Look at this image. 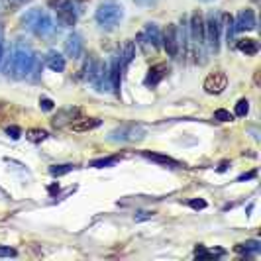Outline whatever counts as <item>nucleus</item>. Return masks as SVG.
<instances>
[{
  "mask_svg": "<svg viewBox=\"0 0 261 261\" xmlns=\"http://www.w3.org/2000/svg\"><path fill=\"white\" fill-rule=\"evenodd\" d=\"M163 47L167 55L171 57H177L179 53V36H177V26L175 24H169L163 32Z\"/></svg>",
  "mask_w": 261,
  "mask_h": 261,
  "instance_id": "obj_10",
  "label": "nucleus"
},
{
  "mask_svg": "<svg viewBox=\"0 0 261 261\" xmlns=\"http://www.w3.org/2000/svg\"><path fill=\"white\" fill-rule=\"evenodd\" d=\"M220 14L218 12H208L206 16V24H204V36H206V45L210 51L218 53L220 49Z\"/></svg>",
  "mask_w": 261,
  "mask_h": 261,
  "instance_id": "obj_5",
  "label": "nucleus"
},
{
  "mask_svg": "<svg viewBox=\"0 0 261 261\" xmlns=\"http://www.w3.org/2000/svg\"><path fill=\"white\" fill-rule=\"evenodd\" d=\"M236 47H238V51L246 53V55H255L259 51V43L255 39H238Z\"/></svg>",
  "mask_w": 261,
  "mask_h": 261,
  "instance_id": "obj_17",
  "label": "nucleus"
},
{
  "mask_svg": "<svg viewBox=\"0 0 261 261\" xmlns=\"http://www.w3.org/2000/svg\"><path fill=\"white\" fill-rule=\"evenodd\" d=\"M0 257H16V249H12V248H0Z\"/></svg>",
  "mask_w": 261,
  "mask_h": 261,
  "instance_id": "obj_28",
  "label": "nucleus"
},
{
  "mask_svg": "<svg viewBox=\"0 0 261 261\" xmlns=\"http://www.w3.org/2000/svg\"><path fill=\"white\" fill-rule=\"evenodd\" d=\"M189 30H191V43L195 45V49H196V61L204 63V61H206V36H204V22H202V16L198 12L193 14Z\"/></svg>",
  "mask_w": 261,
  "mask_h": 261,
  "instance_id": "obj_4",
  "label": "nucleus"
},
{
  "mask_svg": "<svg viewBox=\"0 0 261 261\" xmlns=\"http://www.w3.org/2000/svg\"><path fill=\"white\" fill-rule=\"evenodd\" d=\"M45 65L55 73H61V71H65V57L59 55L57 51H49L45 57Z\"/></svg>",
  "mask_w": 261,
  "mask_h": 261,
  "instance_id": "obj_15",
  "label": "nucleus"
},
{
  "mask_svg": "<svg viewBox=\"0 0 261 261\" xmlns=\"http://www.w3.org/2000/svg\"><path fill=\"white\" fill-rule=\"evenodd\" d=\"M26 138L30 140V142H43V140L47 138V132H43V130H28Z\"/></svg>",
  "mask_w": 261,
  "mask_h": 261,
  "instance_id": "obj_23",
  "label": "nucleus"
},
{
  "mask_svg": "<svg viewBox=\"0 0 261 261\" xmlns=\"http://www.w3.org/2000/svg\"><path fill=\"white\" fill-rule=\"evenodd\" d=\"M214 118L220 120V122H230V120H232V114H230L228 110H222V108H220V110L214 112Z\"/></svg>",
  "mask_w": 261,
  "mask_h": 261,
  "instance_id": "obj_25",
  "label": "nucleus"
},
{
  "mask_svg": "<svg viewBox=\"0 0 261 261\" xmlns=\"http://www.w3.org/2000/svg\"><path fill=\"white\" fill-rule=\"evenodd\" d=\"M100 126V120H96V118H81L77 122H73L71 124V128L75 132H87V130H94V128H98Z\"/></svg>",
  "mask_w": 261,
  "mask_h": 261,
  "instance_id": "obj_16",
  "label": "nucleus"
},
{
  "mask_svg": "<svg viewBox=\"0 0 261 261\" xmlns=\"http://www.w3.org/2000/svg\"><path fill=\"white\" fill-rule=\"evenodd\" d=\"M81 2H89V0H81Z\"/></svg>",
  "mask_w": 261,
  "mask_h": 261,
  "instance_id": "obj_35",
  "label": "nucleus"
},
{
  "mask_svg": "<svg viewBox=\"0 0 261 261\" xmlns=\"http://www.w3.org/2000/svg\"><path fill=\"white\" fill-rule=\"evenodd\" d=\"M39 105H41V108H43V110H45V112H49V110H53V100H49V98H41V100H39Z\"/></svg>",
  "mask_w": 261,
  "mask_h": 261,
  "instance_id": "obj_29",
  "label": "nucleus"
},
{
  "mask_svg": "<svg viewBox=\"0 0 261 261\" xmlns=\"http://www.w3.org/2000/svg\"><path fill=\"white\" fill-rule=\"evenodd\" d=\"M189 206H191V208H195V210H202V208H206V202L198 198V200H191V202H189Z\"/></svg>",
  "mask_w": 261,
  "mask_h": 261,
  "instance_id": "obj_27",
  "label": "nucleus"
},
{
  "mask_svg": "<svg viewBox=\"0 0 261 261\" xmlns=\"http://www.w3.org/2000/svg\"><path fill=\"white\" fill-rule=\"evenodd\" d=\"M138 6H144V8H147V6H153V4H157V0H134Z\"/></svg>",
  "mask_w": 261,
  "mask_h": 261,
  "instance_id": "obj_31",
  "label": "nucleus"
},
{
  "mask_svg": "<svg viewBox=\"0 0 261 261\" xmlns=\"http://www.w3.org/2000/svg\"><path fill=\"white\" fill-rule=\"evenodd\" d=\"M226 87H228V77H226L224 71H214L204 81V91L208 94H220V92H224Z\"/></svg>",
  "mask_w": 261,
  "mask_h": 261,
  "instance_id": "obj_9",
  "label": "nucleus"
},
{
  "mask_svg": "<svg viewBox=\"0 0 261 261\" xmlns=\"http://www.w3.org/2000/svg\"><path fill=\"white\" fill-rule=\"evenodd\" d=\"M36 63V55L30 49V45H26L24 41H18L14 45L12 53L8 57V63L4 67L6 75L12 79H26Z\"/></svg>",
  "mask_w": 261,
  "mask_h": 261,
  "instance_id": "obj_1",
  "label": "nucleus"
},
{
  "mask_svg": "<svg viewBox=\"0 0 261 261\" xmlns=\"http://www.w3.org/2000/svg\"><path fill=\"white\" fill-rule=\"evenodd\" d=\"M138 41L142 43V47H144L145 51H155L157 47L161 45V34H159V28L157 24L153 22H149V24H145L144 32L138 36Z\"/></svg>",
  "mask_w": 261,
  "mask_h": 261,
  "instance_id": "obj_8",
  "label": "nucleus"
},
{
  "mask_svg": "<svg viewBox=\"0 0 261 261\" xmlns=\"http://www.w3.org/2000/svg\"><path fill=\"white\" fill-rule=\"evenodd\" d=\"M2 55H4V28L0 24V63H2Z\"/></svg>",
  "mask_w": 261,
  "mask_h": 261,
  "instance_id": "obj_30",
  "label": "nucleus"
},
{
  "mask_svg": "<svg viewBox=\"0 0 261 261\" xmlns=\"http://www.w3.org/2000/svg\"><path fill=\"white\" fill-rule=\"evenodd\" d=\"M248 112H249V102L246 100V98H242V100L236 105V116L244 118Z\"/></svg>",
  "mask_w": 261,
  "mask_h": 261,
  "instance_id": "obj_24",
  "label": "nucleus"
},
{
  "mask_svg": "<svg viewBox=\"0 0 261 261\" xmlns=\"http://www.w3.org/2000/svg\"><path fill=\"white\" fill-rule=\"evenodd\" d=\"M253 177H255V171H251V173H248V175H240L238 181H246V179H253Z\"/></svg>",
  "mask_w": 261,
  "mask_h": 261,
  "instance_id": "obj_32",
  "label": "nucleus"
},
{
  "mask_svg": "<svg viewBox=\"0 0 261 261\" xmlns=\"http://www.w3.org/2000/svg\"><path fill=\"white\" fill-rule=\"evenodd\" d=\"M167 73H169V67L165 65V63H157V65H153L149 71H147V77H145L144 85L145 87H157L163 79L167 77Z\"/></svg>",
  "mask_w": 261,
  "mask_h": 261,
  "instance_id": "obj_12",
  "label": "nucleus"
},
{
  "mask_svg": "<svg viewBox=\"0 0 261 261\" xmlns=\"http://www.w3.org/2000/svg\"><path fill=\"white\" fill-rule=\"evenodd\" d=\"M47 2H49V6H51V8H57V6H59V4H63L65 0H47Z\"/></svg>",
  "mask_w": 261,
  "mask_h": 261,
  "instance_id": "obj_33",
  "label": "nucleus"
},
{
  "mask_svg": "<svg viewBox=\"0 0 261 261\" xmlns=\"http://www.w3.org/2000/svg\"><path fill=\"white\" fill-rule=\"evenodd\" d=\"M234 26V32H248V30H255V14L253 10H242V12L238 14V18H236V22L232 24Z\"/></svg>",
  "mask_w": 261,
  "mask_h": 261,
  "instance_id": "obj_11",
  "label": "nucleus"
},
{
  "mask_svg": "<svg viewBox=\"0 0 261 261\" xmlns=\"http://www.w3.org/2000/svg\"><path fill=\"white\" fill-rule=\"evenodd\" d=\"M136 57V45L128 41L126 45H124V51L120 55V63H122V69H128V65L132 63V59Z\"/></svg>",
  "mask_w": 261,
  "mask_h": 261,
  "instance_id": "obj_19",
  "label": "nucleus"
},
{
  "mask_svg": "<svg viewBox=\"0 0 261 261\" xmlns=\"http://www.w3.org/2000/svg\"><path fill=\"white\" fill-rule=\"evenodd\" d=\"M83 38L79 36V34H71L65 41V53L69 57H73V59H79L81 57V53H83Z\"/></svg>",
  "mask_w": 261,
  "mask_h": 261,
  "instance_id": "obj_14",
  "label": "nucleus"
},
{
  "mask_svg": "<svg viewBox=\"0 0 261 261\" xmlns=\"http://www.w3.org/2000/svg\"><path fill=\"white\" fill-rule=\"evenodd\" d=\"M124 18V6L116 0H106L96 10V22L105 30H114Z\"/></svg>",
  "mask_w": 261,
  "mask_h": 261,
  "instance_id": "obj_3",
  "label": "nucleus"
},
{
  "mask_svg": "<svg viewBox=\"0 0 261 261\" xmlns=\"http://www.w3.org/2000/svg\"><path fill=\"white\" fill-rule=\"evenodd\" d=\"M22 24H24L26 30L34 32L36 36H41V38L51 36L53 30H55L51 16L45 12V10H41V8H32V10H28V12L22 16Z\"/></svg>",
  "mask_w": 261,
  "mask_h": 261,
  "instance_id": "obj_2",
  "label": "nucleus"
},
{
  "mask_svg": "<svg viewBox=\"0 0 261 261\" xmlns=\"http://www.w3.org/2000/svg\"><path fill=\"white\" fill-rule=\"evenodd\" d=\"M8 2H12V4H22V2H26V0H8Z\"/></svg>",
  "mask_w": 261,
  "mask_h": 261,
  "instance_id": "obj_34",
  "label": "nucleus"
},
{
  "mask_svg": "<svg viewBox=\"0 0 261 261\" xmlns=\"http://www.w3.org/2000/svg\"><path fill=\"white\" fill-rule=\"evenodd\" d=\"M144 157H147V159H151V161H157V163H165V165H171V167H179V163H177V161H173L171 157L155 155V153H147V151L144 153Z\"/></svg>",
  "mask_w": 261,
  "mask_h": 261,
  "instance_id": "obj_22",
  "label": "nucleus"
},
{
  "mask_svg": "<svg viewBox=\"0 0 261 261\" xmlns=\"http://www.w3.org/2000/svg\"><path fill=\"white\" fill-rule=\"evenodd\" d=\"M55 12H57V22H59L63 28L75 26V22H77V18H79L77 2H73V0H65L63 4H59V6L55 8Z\"/></svg>",
  "mask_w": 261,
  "mask_h": 261,
  "instance_id": "obj_7",
  "label": "nucleus"
},
{
  "mask_svg": "<svg viewBox=\"0 0 261 261\" xmlns=\"http://www.w3.org/2000/svg\"><path fill=\"white\" fill-rule=\"evenodd\" d=\"M73 169H75V165H71V163H65V165H53V167H49V173H51L53 177H61V175H67V173H71Z\"/></svg>",
  "mask_w": 261,
  "mask_h": 261,
  "instance_id": "obj_21",
  "label": "nucleus"
},
{
  "mask_svg": "<svg viewBox=\"0 0 261 261\" xmlns=\"http://www.w3.org/2000/svg\"><path fill=\"white\" fill-rule=\"evenodd\" d=\"M6 134H8L12 140H18V138H20V134H22V130H20L18 126H8V128H6Z\"/></svg>",
  "mask_w": 261,
  "mask_h": 261,
  "instance_id": "obj_26",
  "label": "nucleus"
},
{
  "mask_svg": "<svg viewBox=\"0 0 261 261\" xmlns=\"http://www.w3.org/2000/svg\"><path fill=\"white\" fill-rule=\"evenodd\" d=\"M145 130L138 124H130V126H122V128H116V130L110 132L108 140L112 142H140L144 140Z\"/></svg>",
  "mask_w": 261,
  "mask_h": 261,
  "instance_id": "obj_6",
  "label": "nucleus"
},
{
  "mask_svg": "<svg viewBox=\"0 0 261 261\" xmlns=\"http://www.w3.org/2000/svg\"><path fill=\"white\" fill-rule=\"evenodd\" d=\"M202 2H210V0H202Z\"/></svg>",
  "mask_w": 261,
  "mask_h": 261,
  "instance_id": "obj_36",
  "label": "nucleus"
},
{
  "mask_svg": "<svg viewBox=\"0 0 261 261\" xmlns=\"http://www.w3.org/2000/svg\"><path fill=\"white\" fill-rule=\"evenodd\" d=\"M120 161V157H106V159H94L91 163V167H96V169H102V167H112Z\"/></svg>",
  "mask_w": 261,
  "mask_h": 261,
  "instance_id": "obj_20",
  "label": "nucleus"
},
{
  "mask_svg": "<svg viewBox=\"0 0 261 261\" xmlns=\"http://www.w3.org/2000/svg\"><path fill=\"white\" fill-rule=\"evenodd\" d=\"M122 63H120V55H116L112 59V63L108 67V75H110V91H114L116 94H120V81H122Z\"/></svg>",
  "mask_w": 261,
  "mask_h": 261,
  "instance_id": "obj_13",
  "label": "nucleus"
},
{
  "mask_svg": "<svg viewBox=\"0 0 261 261\" xmlns=\"http://www.w3.org/2000/svg\"><path fill=\"white\" fill-rule=\"evenodd\" d=\"M236 251L242 253V255H257V253L261 251V244L259 242H255V240H251V242H246V244L236 246Z\"/></svg>",
  "mask_w": 261,
  "mask_h": 261,
  "instance_id": "obj_18",
  "label": "nucleus"
}]
</instances>
